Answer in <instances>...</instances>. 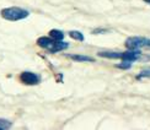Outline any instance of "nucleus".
Wrapping results in <instances>:
<instances>
[{
	"mask_svg": "<svg viewBox=\"0 0 150 130\" xmlns=\"http://www.w3.org/2000/svg\"><path fill=\"white\" fill-rule=\"evenodd\" d=\"M37 44L41 48H45L47 51H49L51 53H57L60 51H64L69 47L67 42L63 41H55L52 37H41V38L37 39Z\"/></svg>",
	"mask_w": 150,
	"mask_h": 130,
	"instance_id": "nucleus-1",
	"label": "nucleus"
},
{
	"mask_svg": "<svg viewBox=\"0 0 150 130\" xmlns=\"http://www.w3.org/2000/svg\"><path fill=\"white\" fill-rule=\"evenodd\" d=\"M0 14H1L3 18H5V20H8V21H20V20L26 18L30 15V12L27 10H25V9L12 6V8L3 9Z\"/></svg>",
	"mask_w": 150,
	"mask_h": 130,
	"instance_id": "nucleus-2",
	"label": "nucleus"
},
{
	"mask_svg": "<svg viewBox=\"0 0 150 130\" xmlns=\"http://www.w3.org/2000/svg\"><path fill=\"white\" fill-rule=\"evenodd\" d=\"M20 81L25 85H37L40 82V77H38V75H36L35 72L23 71L20 75Z\"/></svg>",
	"mask_w": 150,
	"mask_h": 130,
	"instance_id": "nucleus-3",
	"label": "nucleus"
},
{
	"mask_svg": "<svg viewBox=\"0 0 150 130\" xmlns=\"http://www.w3.org/2000/svg\"><path fill=\"white\" fill-rule=\"evenodd\" d=\"M145 38L143 37H129L126 41V47L128 49H139L142 47H144Z\"/></svg>",
	"mask_w": 150,
	"mask_h": 130,
	"instance_id": "nucleus-4",
	"label": "nucleus"
},
{
	"mask_svg": "<svg viewBox=\"0 0 150 130\" xmlns=\"http://www.w3.org/2000/svg\"><path fill=\"white\" fill-rule=\"evenodd\" d=\"M140 57V52L138 49H129V51L122 53V58L123 60H127V61H135L138 60Z\"/></svg>",
	"mask_w": 150,
	"mask_h": 130,
	"instance_id": "nucleus-5",
	"label": "nucleus"
},
{
	"mask_svg": "<svg viewBox=\"0 0 150 130\" xmlns=\"http://www.w3.org/2000/svg\"><path fill=\"white\" fill-rule=\"evenodd\" d=\"M98 55L100 57H103V58H110V59H121L122 58V53H120V52H100Z\"/></svg>",
	"mask_w": 150,
	"mask_h": 130,
	"instance_id": "nucleus-6",
	"label": "nucleus"
},
{
	"mask_svg": "<svg viewBox=\"0 0 150 130\" xmlns=\"http://www.w3.org/2000/svg\"><path fill=\"white\" fill-rule=\"evenodd\" d=\"M49 36L55 41H63V38H64V33L59 30H52L51 32H49Z\"/></svg>",
	"mask_w": 150,
	"mask_h": 130,
	"instance_id": "nucleus-7",
	"label": "nucleus"
},
{
	"mask_svg": "<svg viewBox=\"0 0 150 130\" xmlns=\"http://www.w3.org/2000/svg\"><path fill=\"white\" fill-rule=\"evenodd\" d=\"M70 59L75 60V61H93V58L91 57H86V55H68Z\"/></svg>",
	"mask_w": 150,
	"mask_h": 130,
	"instance_id": "nucleus-8",
	"label": "nucleus"
},
{
	"mask_svg": "<svg viewBox=\"0 0 150 130\" xmlns=\"http://www.w3.org/2000/svg\"><path fill=\"white\" fill-rule=\"evenodd\" d=\"M69 36L71 37L73 39H75V41H80V42L84 41V34L81 32H79V31H70Z\"/></svg>",
	"mask_w": 150,
	"mask_h": 130,
	"instance_id": "nucleus-9",
	"label": "nucleus"
},
{
	"mask_svg": "<svg viewBox=\"0 0 150 130\" xmlns=\"http://www.w3.org/2000/svg\"><path fill=\"white\" fill-rule=\"evenodd\" d=\"M11 122L6 120V119H0V130H4V129H9L11 128Z\"/></svg>",
	"mask_w": 150,
	"mask_h": 130,
	"instance_id": "nucleus-10",
	"label": "nucleus"
},
{
	"mask_svg": "<svg viewBox=\"0 0 150 130\" xmlns=\"http://www.w3.org/2000/svg\"><path fill=\"white\" fill-rule=\"evenodd\" d=\"M130 66H132V61H127V60H123V63L117 65V67H120V69H129Z\"/></svg>",
	"mask_w": 150,
	"mask_h": 130,
	"instance_id": "nucleus-11",
	"label": "nucleus"
},
{
	"mask_svg": "<svg viewBox=\"0 0 150 130\" xmlns=\"http://www.w3.org/2000/svg\"><path fill=\"white\" fill-rule=\"evenodd\" d=\"M143 76H150V70H143L138 77H143Z\"/></svg>",
	"mask_w": 150,
	"mask_h": 130,
	"instance_id": "nucleus-12",
	"label": "nucleus"
},
{
	"mask_svg": "<svg viewBox=\"0 0 150 130\" xmlns=\"http://www.w3.org/2000/svg\"><path fill=\"white\" fill-rule=\"evenodd\" d=\"M144 47L150 49V39H149V38H145V42H144Z\"/></svg>",
	"mask_w": 150,
	"mask_h": 130,
	"instance_id": "nucleus-13",
	"label": "nucleus"
},
{
	"mask_svg": "<svg viewBox=\"0 0 150 130\" xmlns=\"http://www.w3.org/2000/svg\"><path fill=\"white\" fill-rule=\"evenodd\" d=\"M144 1H145L146 4H149V5H150V0H144Z\"/></svg>",
	"mask_w": 150,
	"mask_h": 130,
	"instance_id": "nucleus-14",
	"label": "nucleus"
}]
</instances>
